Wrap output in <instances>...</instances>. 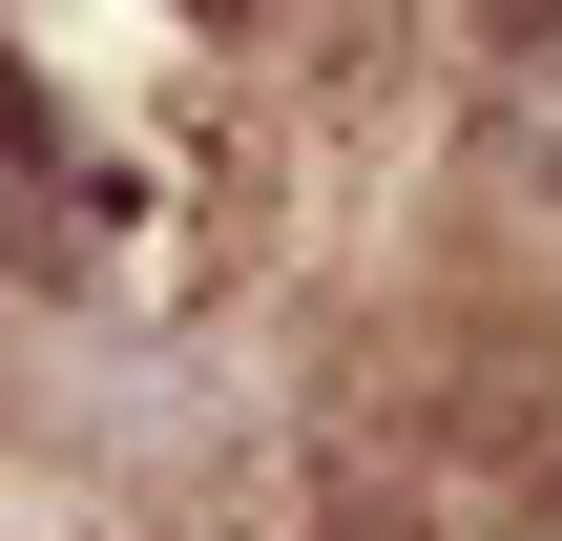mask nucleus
Here are the masks:
<instances>
[{
    "label": "nucleus",
    "mask_w": 562,
    "mask_h": 541,
    "mask_svg": "<svg viewBox=\"0 0 562 541\" xmlns=\"http://www.w3.org/2000/svg\"><path fill=\"white\" fill-rule=\"evenodd\" d=\"M438 167L480 188V229L562 250V0H480L438 63Z\"/></svg>",
    "instance_id": "1"
}]
</instances>
